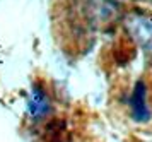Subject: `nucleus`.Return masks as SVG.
<instances>
[{
  "mask_svg": "<svg viewBox=\"0 0 152 142\" xmlns=\"http://www.w3.org/2000/svg\"><path fill=\"white\" fill-rule=\"evenodd\" d=\"M126 34L142 48L145 55L152 57V15L144 10H132L123 17Z\"/></svg>",
  "mask_w": 152,
  "mask_h": 142,
  "instance_id": "f257e3e1",
  "label": "nucleus"
},
{
  "mask_svg": "<svg viewBox=\"0 0 152 142\" xmlns=\"http://www.w3.org/2000/svg\"><path fill=\"white\" fill-rule=\"evenodd\" d=\"M86 15L94 27L108 26L118 15V4L113 0H87Z\"/></svg>",
  "mask_w": 152,
  "mask_h": 142,
  "instance_id": "f03ea898",
  "label": "nucleus"
},
{
  "mask_svg": "<svg viewBox=\"0 0 152 142\" xmlns=\"http://www.w3.org/2000/svg\"><path fill=\"white\" fill-rule=\"evenodd\" d=\"M50 110H51V106H50V99L45 93V89L41 86H34L33 91L29 93V99H28L29 115L33 118H43L50 113Z\"/></svg>",
  "mask_w": 152,
  "mask_h": 142,
  "instance_id": "7ed1b4c3",
  "label": "nucleus"
},
{
  "mask_svg": "<svg viewBox=\"0 0 152 142\" xmlns=\"http://www.w3.org/2000/svg\"><path fill=\"white\" fill-rule=\"evenodd\" d=\"M130 104H132V113H133L137 122H145L149 118V110H147V104H145V84L142 81H138L135 89H133Z\"/></svg>",
  "mask_w": 152,
  "mask_h": 142,
  "instance_id": "20e7f679",
  "label": "nucleus"
},
{
  "mask_svg": "<svg viewBox=\"0 0 152 142\" xmlns=\"http://www.w3.org/2000/svg\"><path fill=\"white\" fill-rule=\"evenodd\" d=\"M113 2H116V4H120V2H123V0H113Z\"/></svg>",
  "mask_w": 152,
  "mask_h": 142,
  "instance_id": "39448f33",
  "label": "nucleus"
}]
</instances>
